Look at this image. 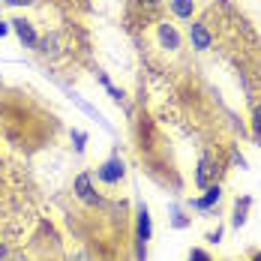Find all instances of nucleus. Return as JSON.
<instances>
[{"instance_id":"f257e3e1","label":"nucleus","mask_w":261,"mask_h":261,"mask_svg":"<svg viewBox=\"0 0 261 261\" xmlns=\"http://www.w3.org/2000/svg\"><path fill=\"white\" fill-rule=\"evenodd\" d=\"M123 171H126V168H123V159L114 156V159H108V162H102V168L96 171V177L102 183H117L123 177Z\"/></svg>"},{"instance_id":"f03ea898","label":"nucleus","mask_w":261,"mask_h":261,"mask_svg":"<svg viewBox=\"0 0 261 261\" xmlns=\"http://www.w3.org/2000/svg\"><path fill=\"white\" fill-rule=\"evenodd\" d=\"M216 171H219V168H216V162H213L210 156H201V162H198V171H195V183H198L201 189H207L210 180L216 177Z\"/></svg>"},{"instance_id":"7ed1b4c3","label":"nucleus","mask_w":261,"mask_h":261,"mask_svg":"<svg viewBox=\"0 0 261 261\" xmlns=\"http://www.w3.org/2000/svg\"><path fill=\"white\" fill-rule=\"evenodd\" d=\"M12 30L18 33V39L24 42L27 48H33V45H39V36L33 33V27H30V21H24V18H15V21H12Z\"/></svg>"},{"instance_id":"20e7f679","label":"nucleus","mask_w":261,"mask_h":261,"mask_svg":"<svg viewBox=\"0 0 261 261\" xmlns=\"http://www.w3.org/2000/svg\"><path fill=\"white\" fill-rule=\"evenodd\" d=\"M189 36H192V45H195L198 51H207L210 45H213V36L207 33L204 24H189Z\"/></svg>"},{"instance_id":"39448f33","label":"nucleus","mask_w":261,"mask_h":261,"mask_svg":"<svg viewBox=\"0 0 261 261\" xmlns=\"http://www.w3.org/2000/svg\"><path fill=\"white\" fill-rule=\"evenodd\" d=\"M75 192H79L81 201H87V204H96V201H99V195H96L93 186H90V174H79V177H75Z\"/></svg>"},{"instance_id":"423d86ee","label":"nucleus","mask_w":261,"mask_h":261,"mask_svg":"<svg viewBox=\"0 0 261 261\" xmlns=\"http://www.w3.org/2000/svg\"><path fill=\"white\" fill-rule=\"evenodd\" d=\"M159 42H162V48H168V51H174V48H180V36H177V30L168 24H159Z\"/></svg>"},{"instance_id":"0eeeda50","label":"nucleus","mask_w":261,"mask_h":261,"mask_svg":"<svg viewBox=\"0 0 261 261\" xmlns=\"http://www.w3.org/2000/svg\"><path fill=\"white\" fill-rule=\"evenodd\" d=\"M219 195H222V189L213 183V186H207V195H201V198H195L192 201V207H198V210H207V207H213L216 201H219Z\"/></svg>"},{"instance_id":"6e6552de","label":"nucleus","mask_w":261,"mask_h":261,"mask_svg":"<svg viewBox=\"0 0 261 261\" xmlns=\"http://www.w3.org/2000/svg\"><path fill=\"white\" fill-rule=\"evenodd\" d=\"M171 12L177 18H192V9H195V0H168Z\"/></svg>"},{"instance_id":"1a4fd4ad","label":"nucleus","mask_w":261,"mask_h":261,"mask_svg":"<svg viewBox=\"0 0 261 261\" xmlns=\"http://www.w3.org/2000/svg\"><path fill=\"white\" fill-rule=\"evenodd\" d=\"M138 240H150V213H147V207L138 210Z\"/></svg>"},{"instance_id":"9d476101","label":"nucleus","mask_w":261,"mask_h":261,"mask_svg":"<svg viewBox=\"0 0 261 261\" xmlns=\"http://www.w3.org/2000/svg\"><path fill=\"white\" fill-rule=\"evenodd\" d=\"M246 207H249V198H243V201H237V216H234V225H243L246 222Z\"/></svg>"},{"instance_id":"9b49d317","label":"nucleus","mask_w":261,"mask_h":261,"mask_svg":"<svg viewBox=\"0 0 261 261\" xmlns=\"http://www.w3.org/2000/svg\"><path fill=\"white\" fill-rule=\"evenodd\" d=\"M252 135L261 138V105L255 108V114H252Z\"/></svg>"},{"instance_id":"f8f14e48","label":"nucleus","mask_w":261,"mask_h":261,"mask_svg":"<svg viewBox=\"0 0 261 261\" xmlns=\"http://www.w3.org/2000/svg\"><path fill=\"white\" fill-rule=\"evenodd\" d=\"M189 261H210V255L201 252V249H192V252H189Z\"/></svg>"},{"instance_id":"ddd939ff","label":"nucleus","mask_w":261,"mask_h":261,"mask_svg":"<svg viewBox=\"0 0 261 261\" xmlns=\"http://www.w3.org/2000/svg\"><path fill=\"white\" fill-rule=\"evenodd\" d=\"M3 3H9V6H30V3H36V0H3Z\"/></svg>"},{"instance_id":"4468645a","label":"nucleus","mask_w":261,"mask_h":261,"mask_svg":"<svg viewBox=\"0 0 261 261\" xmlns=\"http://www.w3.org/2000/svg\"><path fill=\"white\" fill-rule=\"evenodd\" d=\"M6 33H9V24H3V21H0V36H6Z\"/></svg>"},{"instance_id":"2eb2a0df","label":"nucleus","mask_w":261,"mask_h":261,"mask_svg":"<svg viewBox=\"0 0 261 261\" xmlns=\"http://www.w3.org/2000/svg\"><path fill=\"white\" fill-rule=\"evenodd\" d=\"M144 3H147V6H156L159 0H144Z\"/></svg>"},{"instance_id":"dca6fc26","label":"nucleus","mask_w":261,"mask_h":261,"mask_svg":"<svg viewBox=\"0 0 261 261\" xmlns=\"http://www.w3.org/2000/svg\"><path fill=\"white\" fill-rule=\"evenodd\" d=\"M3 255H6V249H3V246H0V261H3Z\"/></svg>"},{"instance_id":"f3484780","label":"nucleus","mask_w":261,"mask_h":261,"mask_svg":"<svg viewBox=\"0 0 261 261\" xmlns=\"http://www.w3.org/2000/svg\"><path fill=\"white\" fill-rule=\"evenodd\" d=\"M252 261H261V252H255V258H252Z\"/></svg>"}]
</instances>
